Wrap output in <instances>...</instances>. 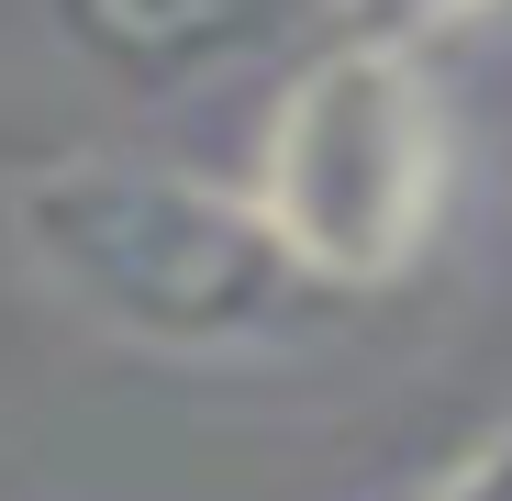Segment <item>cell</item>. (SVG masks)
Listing matches in <instances>:
<instances>
[{
  "mask_svg": "<svg viewBox=\"0 0 512 501\" xmlns=\"http://www.w3.org/2000/svg\"><path fill=\"white\" fill-rule=\"evenodd\" d=\"M23 268L145 357H256L334 312V290L279 245L268 201L145 156H45L12 179Z\"/></svg>",
  "mask_w": 512,
  "mask_h": 501,
  "instance_id": "obj_1",
  "label": "cell"
},
{
  "mask_svg": "<svg viewBox=\"0 0 512 501\" xmlns=\"http://www.w3.org/2000/svg\"><path fill=\"white\" fill-rule=\"evenodd\" d=\"M256 201L334 301L412 279L446 212V112L423 56L323 45L279 90V123L256 145Z\"/></svg>",
  "mask_w": 512,
  "mask_h": 501,
  "instance_id": "obj_2",
  "label": "cell"
},
{
  "mask_svg": "<svg viewBox=\"0 0 512 501\" xmlns=\"http://www.w3.org/2000/svg\"><path fill=\"white\" fill-rule=\"evenodd\" d=\"M23 23V56L112 112H156L223 90L234 67H268L301 23H334V0H0Z\"/></svg>",
  "mask_w": 512,
  "mask_h": 501,
  "instance_id": "obj_3",
  "label": "cell"
},
{
  "mask_svg": "<svg viewBox=\"0 0 512 501\" xmlns=\"http://www.w3.org/2000/svg\"><path fill=\"white\" fill-rule=\"evenodd\" d=\"M490 0H334V45H390V56H423L446 45L457 23H479Z\"/></svg>",
  "mask_w": 512,
  "mask_h": 501,
  "instance_id": "obj_4",
  "label": "cell"
},
{
  "mask_svg": "<svg viewBox=\"0 0 512 501\" xmlns=\"http://www.w3.org/2000/svg\"><path fill=\"white\" fill-rule=\"evenodd\" d=\"M423 501H512V424H490V435H479L435 490H423Z\"/></svg>",
  "mask_w": 512,
  "mask_h": 501,
  "instance_id": "obj_5",
  "label": "cell"
}]
</instances>
